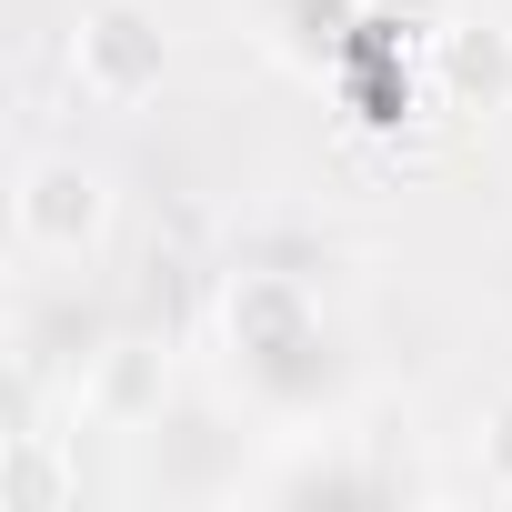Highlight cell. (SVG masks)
<instances>
[{
  "label": "cell",
  "mask_w": 512,
  "mask_h": 512,
  "mask_svg": "<svg viewBox=\"0 0 512 512\" xmlns=\"http://www.w3.org/2000/svg\"><path fill=\"white\" fill-rule=\"evenodd\" d=\"M161 21L151 11H131V0H111V11H91L81 31H71V81L91 91V101H141V91H161Z\"/></svg>",
  "instance_id": "6da1fadb"
},
{
  "label": "cell",
  "mask_w": 512,
  "mask_h": 512,
  "mask_svg": "<svg viewBox=\"0 0 512 512\" xmlns=\"http://www.w3.org/2000/svg\"><path fill=\"white\" fill-rule=\"evenodd\" d=\"M101 221H111V191L81 161H31L21 171V241L31 251H81V241H101Z\"/></svg>",
  "instance_id": "7a4b0ae2"
},
{
  "label": "cell",
  "mask_w": 512,
  "mask_h": 512,
  "mask_svg": "<svg viewBox=\"0 0 512 512\" xmlns=\"http://www.w3.org/2000/svg\"><path fill=\"white\" fill-rule=\"evenodd\" d=\"M442 91L462 111H502L512 101V31H492V21L442 31Z\"/></svg>",
  "instance_id": "3957f363"
},
{
  "label": "cell",
  "mask_w": 512,
  "mask_h": 512,
  "mask_svg": "<svg viewBox=\"0 0 512 512\" xmlns=\"http://www.w3.org/2000/svg\"><path fill=\"white\" fill-rule=\"evenodd\" d=\"M151 402H161V352H151V342H111V352H101V372H91V412L141 422Z\"/></svg>",
  "instance_id": "277c9868"
},
{
  "label": "cell",
  "mask_w": 512,
  "mask_h": 512,
  "mask_svg": "<svg viewBox=\"0 0 512 512\" xmlns=\"http://www.w3.org/2000/svg\"><path fill=\"white\" fill-rule=\"evenodd\" d=\"M272 332H302L292 282H241V292H231V342L251 352V342H272Z\"/></svg>",
  "instance_id": "5b68a950"
},
{
  "label": "cell",
  "mask_w": 512,
  "mask_h": 512,
  "mask_svg": "<svg viewBox=\"0 0 512 512\" xmlns=\"http://www.w3.org/2000/svg\"><path fill=\"white\" fill-rule=\"evenodd\" d=\"M11 502H31V512H41V502H61V462H51L41 442H21V452H11Z\"/></svg>",
  "instance_id": "8992f818"
},
{
  "label": "cell",
  "mask_w": 512,
  "mask_h": 512,
  "mask_svg": "<svg viewBox=\"0 0 512 512\" xmlns=\"http://www.w3.org/2000/svg\"><path fill=\"white\" fill-rule=\"evenodd\" d=\"M482 462H492V482L512 492V402H502V412L482 422Z\"/></svg>",
  "instance_id": "52a82bcc"
}]
</instances>
